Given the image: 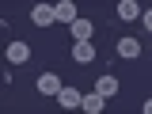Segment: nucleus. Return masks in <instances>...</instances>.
<instances>
[{
  "label": "nucleus",
  "mask_w": 152,
  "mask_h": 114,
  "mask_svg": "<svg viewBox=\"0 0 152 114\" xmlns=\"http://www.w3.org/2000/svg\"><path fill=\"white\" fill-rule=\"evenodd\" d=\"M69 31H72V38H76V42H91L95 23H91V19H80V15H76L72 23H69Z\"/></svg>",
  "instance_id": "nucleus-1"
},
{
  "label": "nucleus",
  "mask_w": 152,
  "mask_h": 114,
  "mask_svg": "<svg viewBox=\"0 0 152 114\" xmlns=\"http://www.w3.org/2000/svg\"><path fill=\"white\" fill-rule=\"evenodd\" d=\"M31 19H34L38 27H50V23H57V12H53V4H38L34 12H31Z\"/></svg>",
  "instance_id": "nucleus-2"
},
{
  "label": "nucleus",
  "mask_w": 152,
  "mask_h": 114,
  "mask_svg": "<svg viewBox=\"0 0 152 114\" xmlns=\"http://www.w3.org/2000/svg\"><path fill=\"white\" fill-rule=\"evenodd\" d=\"M72 61H76V65H91V61H95V46H91V42H76V46H72Z\"/></svg>",
  "instance_id": "nucleus-3"
},
{
  "label": "nucleus",
  "mask_w": 152,
  "mask_h": 114,
  "mask_svg": "<svg viewBox=\"0 0 152 114\" xmlns=\"http://www.w3.org/2000/svg\"><path fill=\"white\" fill-rule=\"evenodd\" d=\"M8 61H12V65L31 61V46H27V42H12V46H8Z\"/></svg>",
  "instance_id": "nucleus-4"
},
{
  "label": "nucleus",
  "mask_w": 152,
  "mask_h": 114,
  "mask_svg": "<svg viewBox=\"0 0 152 114\" xmlns=\"http://www.w3.org/2000/svg\"><path fill=\"white\" fill-rule=\"evenodd\" d=\"M114 91H118V80H114L110 72H103L99 80H95V95H103V99H110Z\"/></svg>",
  "instance_id": "nucleus-5"
},
{
  "label": "nucleus",
  "mask_w": 152,
  "mask_h": 114,
  "mask_svg": "<svg viewBox=\"0 0 152 114\" xmlns=\"http://www.w3.org/2000/svg\"><path fill=\"white\" fill-rule=\"evenodd\" d=\"M38 91H42V95H57V91H61L57 72H42V76H38Z\"/></svg>",
  "instance_id": "nucleus-6"
},
{
  "label": "nucleus",
  "mask_w": 152,
  "mask_h": 114,
  "mask_svg": "<svg viewBox=\"0 0 152 114\" xmlns=\"http://www.w3.org/2000/svg\"><path fill=\"white\" fill-rule=\"evenodd\" d=\"M80 110L99 114V110H103V95H80Z\"/></svg>",
  "instance_id": "nucleus-7"
},
{
  "label": "nucleus",
  "mask_w": 152,
  "mask_h": 114,
  "mask_svg": "<svg viewBox=\"0 0 152 114\" xmlns=\"http://www.w3.org/2000/svg\"><path fill=\"white\" fill-rule=\"evenodd\" d=\"M53 12H57V19H61V23H72V19H76V8L69 4V0H61V4H53Z\"/></svg>",
  "instance_id": "nucleus-8"
},
{
  "label": "nucleus",
  "mask_w": 152,
  "mask_h": 114,
  "mask_svg": "<svg viewBox=\"0 0 152 114\" xmlns=\"http://www.w3.org/2000/svg\"><path fill=\"white\" fill-rule=\"evenodd\" d=\"M118 53H122V57H141V46H137V38H122V42H118Z\"/></svg>",
  "instance_id": "nucleus-9"
},
{
  "label": "nucleus",
  "mask_w": 152,
  "mask_h": 114,
  "mask_svg": "<svg viewBox=\"0 0 152 114\" xmlns=\"http://www.w3.org/2000/svg\"><path fill=\"white\" fill-rule=\"evenodd\" d=\"M57 99H61V107H80V91L76 88H61Z\"/></svg>",
  "instance_id": "nucleus-10"
},
{
  "label": "nucleus",
  "mask_w": 152,
  "mask_h": 114,
  "mask_svg": "<svg viewBox=\"0 0 152 114\" xmlns=\"http://www.w3.org/2000/svg\"><path fill=\"white\" fill-rule=\"evenodd\" d=\"M137 12H141L137 0H122V4H118V15H122V19H137Z\"/></svg>",
  "instance_id": "nucleus-11"
}]
</instances>
